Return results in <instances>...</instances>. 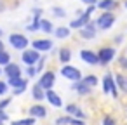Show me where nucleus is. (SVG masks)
<instances>
[{
    "instance_id": "nucleus-45",
    "label": "nucleus",
    "mask_w": 127,
    "mask_h": 125,
    "mask_svg": "<svg viewBox=\"0 0 127 125\" xmlns=\"http://www.w3.org/2000/svg\"><path fill=\"white\" fill-rule=\"evenodd\" d=\"M0 125H4V122H2V120H0Z\"/></svg>"
},
{
    "instance_id": "nucleus-25",
    "label": "nucleus",
    "mask_w": 127,
    "mask_h": 125,
    "mask_svg": "<svg viewBox=\"0 0 127 125\" xmlns=\"http://www.w3.org/2000/svg\"><path fill=\"white\" fill-rule=\"evenodd\" d=\"M78 33H80V37H82L84 40H92V38L96 37V31H94V30H89V28H80Z\"/></svg>"
},
{
    "instance_id": "nucleus-26",
    "label": "nucleus",
    "mask_w": 127,
    "mask_h": 125,
    "mask_svg": "<svg viewBox=\"0 0 127 125\" xmlns=\"http://www.w3.org/2000/svg\"><path fill=\"white\" fill-rule=\"evenodd\" d=\"M9 63H11V54H9L5 49H4V50H0V66L4 68V66H7Z\"/></svg>"
},
{
    "instance_id": "nucleus-36",
    "label": "nucleus",
    "mask_w": 127,
    "mask_h": 125,
    "mask_svg": "<svg viewBox=\"0 0 127 125\" xmlns=\"http://www.w3.org/2000/svg\"><path fill=\"white\" fill-rule=\"evenodd\" d=\"M118 63H120V66H122L124 70H127V56H120V57H118Z\"/></svg>"
},
{
    "instance_id": "nucleus-43",
    "label": "nucleus",
    "mask_w": 127,
    "mask_h": 125,
    "mask_svg": "<svg viewBox=\"0 0 127 125\" xmlns=\"http://www.w3.org/2000/svg\"><path fill=\"white\" fill-rule=\"evenodd\" d=\"M2 73H4V70H2V66H0V75H2Z\"/></svg>"
},
{
    "instance_id": "nucleus-38",
    "label": "nucleus",
    "mask_w": 127,
    "mask_h": 125,
    "mask_svg": "<svg viewBox=\"0 0 127 125\" xmlns=\"http://www.w3.org/2000/svg\"><path fill=\"white\" fill-rule=\"evenodd\" d=\"M122 40H124V35H117V37H115V44H117V45H120Z\"/></svg>"
},
{
    "instance_id": "nucleus-3",
    "label": "nucleus",
    "mask_w": 127,
    "mask_h": 125,
    "mask_svg": "<svg viewBox=\"0 0 127 125\" xmlns=\"http://www.w3.org/2000/svg\"><path fill=\"white\" fill-rule=\"evenodd\" d=\"M94 11H96V5H89V7H87V11H85L84 14H80L77 19H73V21L70 23V26H68V28H70V30H80V28H84V26L91 21V14H92Z\"/></svg>"
},
{
    "instance_id": "nucleus-28",
    "label": "nucleus",
    "mask_w": 127,
    "mask_h": 125,
    "mask_svg": "<svg viewBox=\"0 0 127 125\" xmlns=\"http://www.w3.org/2000/svg\"><path fill=\"white\" fill-rule=\"evenodd\" d=\"M70 122H71V116L66 115V116H59V118H56L54 125H70Z\"/></svg>"
},
{
    "instance_id": "nucleus-33",
    "label": "nucleus",
    "mask_w": 127,
    "mask_h": 125,
    "mask_svg": "<svg viewBox=\"0 0 127 125\" xmlns=\"http://www.w3.org/2000/svg\"><path fill=\"white\" fill-rule=\"evenodd\" d=\"M35 75H37V68H35V66H26V76L32 78V76H35Z\"/></svg>"
},
{
    "instance_id": "nucleus-14",
    "label": "nucleus",
    "mask_w": 127,
    "mask_h": 125,
    "mask_svg": "<svg viewBox=\"0 0 127 125\" xmlns=\"http://www.w3.org/2000/svg\"><path fill=\"white\" fill-rule=\"evenodd\" d=\"M7 85L14 89H21V90H26L28 87V78H23V76H14V78H9L7 80Z\"/></svg>"
},
{
    "instance_id": "nucleus-40",
    "label": "nucleus",
    "mask_w": 127,
    "mask_h": 125,
    "mask_svg": "<svg viewBox=\"0 0 127 125\" xmlns=\"http://www.w3.org/2000/svg\"><path fill=\"white\" fill-rule=\"evenodd\" d=\"M5 49V45H4V42H2V38H0V50H4Z\"/></svg>"
},
{
    "instance_id": "nucleus-8",
    "label": "nucleus",
    "mask_w": 127,
    "mask_h": 125,
    "mask_svg": "<svg viewBox=\"0 0 127 125\" xmlns=\"http://www.w3.org/2000/svg\"><path fill=\"white\" fill-rule=\"evenodd\" d=\"M38 59H40V52L38 50H35V49H25L23 50V54H21V61L26 64V66H35L37 63H38Z\"/></svg>"
},
{
    "instance_id": "nucleus-15",
    "label": "nucleus",
    "mask_w": 127,
    "mask_h": 125,
    "mask_svg": "<svg viewBox=\"0 0 127 125\" xmlns=\"http://www.w3.org/2000/svg\"><path fill=\"white\" fill-rule=\"evenodd\" d=\"M64 111H66V115H70V116H73V118H80V120H85V113L82 111V108L78 106V104H68L66 108H64Z\"/></svg>"
},
{
    "instance_id": "nucleus-1",
    "label": "nucleus",
    "mask_w": 127,
    "mask_h": 125,
    "mask_svg": "<svg viewBox=\"0 0 127 125\" xmlns=\"http://www.w3.org/2000/svg\"><path fill=\"white\" fill-rule=\"evenodd\" d=\"M101 83H103V92H104L106 96L111 94L113 99H118V87H117V83H115V75H113L111 71H106V73H104Z\"/></svg>"
},
{
    "instance_id": "nucleus-9",
    "label": "nucleus",
    "mask_w": 127,
    "mask_h": 125,
    "mask_svg": "<svg viewBox=\"0 0 127 125\" xmlns=\"http://www.w3.org/2000/svg\"><path fill=\"white\" fill-rule=\"evenodd\" d=\"M32 49H35V50H38L40 54L42 52H47V50H52V40L51 38H37V40H32Z\"/></svg>"
},
{
    "instance_id": "nucleus-30",
    "label": "nucleus",
    "mask_w": 127,
    "mask_h": 125,
    "mask_svg": "<svg viewBox=\"0 0 127 125\" xmlns=\"http://www.w3.org/2000/svg\"><path fill=\"white\" fill-rule=\"evenodd\" d=\"M52 12L56 18H66V11L63 7H52Z\"/></svg>"
},
{
    "instance_id": "nucleus-42",
    "label": "nucleus",
    "mask_w": 127,
    "mask_h": 125,
    "mask_svg": "<svg viewBox=\"0 0 127 125\" xmlns=\"http://www.w3.org/2000/svg\"><path fill=\"white\" fill-rule=\"evenodd\" d=\"M124 7H125V9H127V0H124Z\"/></svg>"
},
{
    "instance_id": "nucleus-10",
    "label": "nucleus",
    "mask_w": 127,
    "mask_h": 125,
    "mask_svg": "<svg viewBox=\"0 0 127 125\" xmlns=\"http://www.w3.org/2000/svg\"><path fill=\"white\" fill-rule=\"evenodd\" d=\"M80 59H82L84 63L91 64V66H94V64H99L97 54H96L94 50H89V49H82V50H80Z\"/></svg>"
},
{
    "instance_id": "nucleus-7",
    "label": "nucleus",
    "mask_w": 127,
    "mask_h": 125,
    "mask_svg": "<svg viewBox=\"0 0 127 125\" xmlns=\"http://www.w3.org/2000/svg\"><path fill=\"white\" fill-rule=\"evenodd\" d=\"M61 75H63L64 78L71 80V82H80V80H82V73H80V70H78L77 66H71V64H63V68H61Z\"/></svg>"
},
{
    "instance_id": "nucleus-12",
    "label": "nucleus",
    "mask_w": 127,
    "mask_h": 125,
    "mask_svg": "<svg viewBox=\"0 0 127 125\" xmlns=\"http://www.w3.org/2000/svg\"><path fill=\"white\" fill-rule=\"evenodd\" d=\"M4 75L7 78H14V76H21V66L18 63H9L7 66H4Z\"/></svg>"
},
{
    "instance_id": "nucleus-44",
    "label": "nucleus",
    "mask_w": 127,
    "mask_h": 125,
    "mask_svg": "<svg viewBox=\"0 0 127 125\" xmlns=\"http://www.w3.org/2000/svg\"><path fill=\"white\" fill-rule=\"evenodd\" d=\"M0 37H2V28H0Z\"/></svg>"
},
{
    "instance_id": "nucleus-4",
    "label": "nucleus",
    "mask_w": 127,
    "mask_h": 125,
    "mask_svg": "<svg viewBox=\"0 0 127 125\" xmlns=\"http://www.w3.org/2000/svg\"><path fill=\"white\" fill-rule=\"evenodd\" d=\"M97 59H99V64H103V66H108L113 59H115V56H117V50H115V47H111V45H104V47H101L97 52Z\"/></svg>"
},
{
    "instance_id": "nucleus-19",
    "label": "nucleus",
    "mask_w": 127,
    "mask_h": 125,
    "mask_svg": "<svg viewBox=\"0 0 127 125\" xmlns=\"http://www.w3.org/2000/svg\"><path fill=\"white\" fill-rule=\"evenodd\" d=\"M71 89H73V90H77L80 96H89V94L92 92V89H91L89 85L82 83V82H73V83H71Z\"/></svg>"
},
{
    "instance_id": "nucleus-18",
    "label": "nucleus",
    "mask_w": 127,
    "mask_h": 125,
    "mask_svg": "<svg viewBox=\"0 0 127 125\" xmlns=\"http://www.w3.org/2000/svg\"><path fill=\"white\" fill-rule=\"evenodd\" d=\"M58 57H59V61L63 64H70V61H71V49L70 47H61L58 50Z\"/></svg>"
},
{
    "instance_id": "nucleus-5",
    "label": "nucleus",
    "mask_w": 127,
    "mask_h": 125,
    "mask_svg": "<svg viewBox=\"0 0 127 125\" xmlns=\"http://www.w3.org/2000/svg\"><path fill=\"white\" fill-rule=\"evenodd\" d=\"M115 21H117V18H115L113 12H103V14L97 16L96 26H97L99 30H110V28L115 25Z\"/></svg>"
},
{
    "instance_id": "nucleus-29",
    "label": "nucleus",
    "mask_w": 127,
    "mask_h": 125,
    "mask_svg": "<svg viewBox=\"0 0 127 125\" xmlns=\"http://www.w3.org/2000/svg\"><path fill=\"white\" fill-rule=\"evenodd\" d=\"M101 125H118V123H117V120H115L111 115H104V116H103Z\"/></svg>"
},
{
    "instance_id": "nucleus-24",
    "label": "nucleus",
    "mask_w": 127,
    "mask_h": 125,
    "mask_svg": "<svg viewBox=\"0 0 127 125\" xmlns=\"http://www.w3.org/2000/svg\"><path fill=\"white\" fill-rule=\"evenodd\" d=\"M40 30H42L44 33H47V35L54 33V26H52V23H51L49 19H40Z\"/></svg>"
},
{
    "instance_id": "nucleus-21",
    "label": "nucleus",
    "mask_w": 127,
    "mask_h": 125,
    "mask_svg": "<svg viewBox=\"0 0 127 125\" xmlns=\"http://www.w3.org/2000/svg\"><path fill=\"white\" fill-rule=\"evenodd\" d=\"M115 83H117V87H118L124 94H127V75L117 73V75H115Z\"/></svg>"
},
{
    "instance_id": "nucleus-27",
    "label": "nucleus",
    "mask_w": 127,
    "mask_h": 125,
    "mask_svg": "<svg viewBox=\"0 0 127 125\" xmlns=\"http://www.w3.org/2000/svg\"><path fill=\"white\" fill-rule=\"evenodd\" d=\"M11 125H35V118L26 116V118H23V120H12Z\"/></svg>"
},
{
    "instance_id": "nucleus-23",
    "label": "nucleus",
    "mask_w": 127,
    "mask_h": 125,
    "mask_svg": "<svg viewBox=\"0 0 127 125\" xmlns=\"http://www.w3.org/2000/svg\"><path fill=\"white\" fill-rule=\"evenodd\" d=\"M80 82H82V83H85V85H89L91 89H94V87L99 83V80H97V76H96V75H85Z\"/></svg>"
},
{
    "instance_id": "nucleus-34",
    "label": "nucleus",
    "mask_w": 127,
    "mask_h": 125,
    "mask_svg": "<svg viewBox=\"0 0 127 125\" xmlns=\"http://www.w3.org/2000/svg\"><path fill=\"white\" fill-rule=\"evenodd\" d=\"M45 59H47L45 56H42V57L38 59V63H37V66H35V68H37V73L42 71V68H44V64H45Z\"/></svg>"
},
{
    "instance_id": "nucleus-32",
    "label": "nucleus",
    "mask_w": 127,
    "mask_h": 125,
    "mask_svg": "<svg viewBox=\"0 0 127 125\" xmlns=\"http://www.w3.org/2000/svg\"><path fill=\"white\" fill-rule=\"evenodd\" d=\"M7 89H9L7 82H4V80H0V96H5V94H7Z\"/></svg>"
},
{
    "instance_id": "nucleus-22",
    "label": "nucleus",
    "mask_w": 127,
    "mask_h": 125,
    "mask_svg": "<svg viewBox=\"0 0 127 125\" xmlns=\"http://www.w3.org/2000/svg\"><path fill=\"white\" fill-rule=\"evenodd\" d=\"M70 35H71V30H70L68 26H58V28L54 30V37H56V38H59V40L68 38Z\"/></svg>"
},
{
    "instance_id": "nucleus-39",
    "label": "nucleus",
    "mask_w": 127,
    "mask_h": 125,
    "mask_svg": "<svg viewBox=\"0 0 127 125\" xmlns=\"http://www.w3.org/2000/svg\"><path fill=\"white\" fill-rule=\"evenodd\" d=\"M7 118H9V116H7V113H5V111H0V120H2V122H5Z\"/></svg>"
},
{
    "instance_id": "nucleus-41",
    "label": "nucleus",
    "mask_w": 127,
    "mask_h": 125,
    "mask_svg": "<svg viewBox=\"0 0 127 125\" xmlns=\"http://www.w3.org/2000/svg\"><path fill=\"white\" fill-rule=\"evenodd\" d=\"M4 9H5V5H4L2 2H0V11H4Z\"/></svg>"
},
{
    "instance_id": "nucleus-31",
    "label": "nucleus",
    "mask_w": 127,
    "mask_h": 125,
    "mask_svg": "<svg viewBox=\"0 0 127 125\" xmlns=\"http://www.w3.org/2000/svg\"><path fill=\"white\" fill-rule=\"evenodd\" d=\"M11 102H12V97H5V99H2V101H0V111H5V108H7Z\"/></svg>"
},
{
    "instance_id": "nucleus-17",
    "label": "nucleus",
    "mask_w": 127,
    "mask_h": 125,
    "mask_svg": "<svg viewBox=\"0 0 127 125\" xmlns=\"http://www.w3.org/2000/svg\"><path fill=\"white\" fill-rule=\"evenodd\" d=\"M117 0H99V2L96 4L97 9H101L103 12H113L117 9Z\"/></svg>"
},
{
    "instance_id": "nucleus-20",
    "label": "nucleus",
    "mask_w": 127,
    "mask_h": 125,
    "mask_svg": "<svg viewBox=\"0 0 127 125\" xmlns=\"http://www.w3.org/2000/svg\"><path fill=\"white\" fill-rule=\"evenodd\" d=\"M32 97H33L37 102H42V101L45 99V90H44L38 83H35V85L32 87Z\"/></svg>"
},
{
    "instance_id": "nucleus-37",
    "label": "nucleus",
    "mask_w": 127,
    "mask_h": 125,
    "mask_svg": "<svg viewBox=\"0 0 127 125\" xmlns=\"http://www.w3.org/2000/svg\"><path fill=\"white\" fill-rule=\"evenodd\" d=\"M80 2H84V4H87V5H96L97 0H80Z\"/></svg>"
},
{
    "instance_id": "nucleus-2",
    "label": "nucleus",
    "mask_w": 127,
    "mask_h": 125,
    "mask_svg": "<svg viewBox=\"0 0 127 125\" xmlns=\"http://www.w3.org/2000/svg\"><path fill=\"white\" fill-rule=\"evenodd\" d=\"M9 44H11V47H14V49H18V50L23 52L25 49L30 47L32 40H28V37L23 35V33H11L9 35Z\"/></svg>"
},
{
    "instance_id": "nucleus-35",
    "label": "nucleus",
    "mask_w": 127,
    "mask_h": 125,
    "mask_svg": "<svg viewBox=\"0 0 127 125\" xmlns=\"http://www.w3.org/2000/svg\"><path fill=\"white\" fill-rule=\"evenodd\" d=\"M70 125H85V120H80V118H73V116H71Z\"/></svg>"
},
{
    "instance_id": "nucleus-13",
    "label": "nucleus",
    "mask_w": 127,
    "mask_h": 125,
    "mask_svg": "<svg viewBox=\"0 0 127 125\" xmlns=\"http://www.w3.org/2000/svg\"><path fill=\"white\" fill-rule=\"evenodd\" d=\"M44 14V11L42 9H33V23L32 25H28L26 26V30L30 31V33H33V31H38L40 30V16Z\"/></svg>"
},
{
    "instance_id": "nucleus-16",
    "label": "nucleus",
    "mask_w": 127,
    "mask_h": 125,
    "mask_svg": "<svg viewBox=\"0 0 127 125\" xmlns=\"http://www.w3.org/2000/svg\"><path fill=\"white\" fill-rule=\"evenodd\" d=\"M45 99H47V101H49V104H51V106H54V108H61V106H63V101H61L59 94H58V92H54L52 89H51V90H45Z\"/></svg>"
},
{
    "instance_id": "nucleus-6",
    "label": "nucleus",
    "mask_w": 127,
    "mask_h": 125,
    "mask_svg": "<svg viewBox=\"0 0 127 125\" xmlns=\"http://www.w3.org/2000/svg\"><path fill=\"white\" fill-rule=\"evenodd\" d=\"M37 83H38L44 90H51V89L54 87V83H56V73H54L52 70L44 71V73L40 75V78H38Z\"/></svg>"
},
{
    "instance_id": "nucleus-11",
    "label": "nucleus",
    "mask_w": 127,
    "mask_h": 125,
    "mask_svg": "<svg viewBox=\"0 0 127 125\" xmlns=\"http://www.w3.org/2000/svg\"><path fill=\"white\" fill-rule=\"evenodd\" d=\"M28 116H32V118H45L47 116V108L45 106H42V104H33V106H30L28 108Z\"/></svg>"
}]
</instances>
